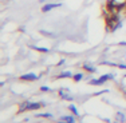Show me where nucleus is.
Wrapping results in <instances>:
<instances>
[{
	"mask_svg": "<svg viewBox=\"0 0 126 123\" xmlns=\"http://www.w3.org/2000/svg\"><path fill=\"white\" fill-rule=\"evenodd\" d=\"M73 76H74V75L70 72V71H64V72H62L61 75L58 76V78L61 79V78H73Z\"/></svg>",
	"mask_w": 126,
	"mask_h": 123,
	"instance_id": "nucleus-7",
	"label": "nucleus"
},
{
	"mask_svg": "<svg viewBox=\"0 0 126 123\" xmlns=\"http://www.w3.org/2000/svg\"><path fill=\"white\" fill-rule=\"evenodd\" d=\"M62 121H64V122H67V123H74V122H75L73 116H63Z\"/></svg>",
	"mask_w": 126,
	"mask_h": 123,
	"instance_id": "nucleus-11",
	"label": "nucleus"
},
{
	"mask_svg": "<svg viewBox=\"0 0 126 123\" xmlns=\"http://www.w3.org/2000/svg\"><path fill=\"white\" fill-rule=\"evenodd\" d=\"M31 48L39 51V52H48V48H42V47H36V45H31Z\"/></svg>",
	"mask_w": 126,
	"mask_h": 123,
	"instance_id": "nucleus-9",
	"label": "nucleus"
},
{
	"mask_svg": "<svg viewBox=\"0 0 126 123\" xmlns=\"http://www.w3.org/2000/svg\"><path fill=\"white\" fill-rule=\"evenodd\" d=\"M36 118H52V115L51 114H38Z\"/></svg>",
	"mask_w": 126,
	"mask_h": 123,
	"instance_id": "nucleus-13",
	"label": "nucleus"
},
{
	"mask_svg": "<svg viewBox=\"0 0 126 123\" xmlns=\"http://www.w3.org/2000/svg\"><path fill=\"white\" fill-rule=\"evenodd\" d=\"M83 68H85L86 71H87V72H95V71H97L95 67H93V66L87 64V63H86V64H83Z\"/></svg>",
	"mask_w": 126,
	"mask_h": 123,
	"instance_id": "nucleus-6",
	"label": "nucleus"
},
{
	"mask_svg": "<svg viewBox=\"0 0 126 123\" xmlns=\"http://www.w3.org/2000/svg\"><path fill=\"white\" fill-rule=\"evenodd\" d=\"M39 76L35 75V74H25V75H22L20 76V80H27V82H34L36 80Z\"/></svg>",
	"mask_w": 126,
	"mask_h": 123,
	"instance_id": "nucleus-3",
	"label": "nucleus"
},
{
	"mask_svg": "<svg viewBox=\"0 0 126 123\" xmlns=\"http://www.w3.org/2000/svg\"><path fill=\"white\" fill-rule=\"evenodd\" d=\"M61 3H51V4H44L42 7V11L43 12H48V11H51V10H54V8H58V7H61Z\"/></svg>",
	"mask_w": 126,
	"mask_h": 123,
	"instance_id": "nucleus-2",
	"label": "nucleus"
},
{
	"mask_svg": "<svg viewBox=\"0 0 126 123\" xmlns=\"http://www.w3.org/2000/svg\"><path fill=\"white\" fill-rule=\"evenodd\" d=\"M28 104H30L28 102L22 103V104H20V108H19V111H20V112H22V111H25V110H27V107H28Z\"/></svg>",
	"mask_w": 126,
	"mask_h": 123,
	"instance_id": "nucleus-10",
	"label": "nucleus"
},
{
	"mask_svg": "<svg viewBox=\"0 0 126 123\" xmlns=\"http://www.w3.org/2000/svg\"><path fill=\"white\" fill-rule=\"evenodd\" d=\"M117 116H118V121L119 122H124L125 121V116H124V114H122V112H118V114H117Z\"/></svg>",
	"mask_w": 126,
	"mask_h": 123,
	"instance_id": "nucleus-14",
	"label": "nucleus"
},
{
	"mask_svg": "<svg viewBox=\"0 0 126 123\" xmlns=\"http://www.w3.org/2000/svg\"><path fill=\"white\" fill-rule=\"evenodd\" d=\"M82 78H83V75H82V74H76V75H74L73 76V79L75 82H81L82 80Z\"/></svg>",
	"mask_w": 126,
	"mask_h": 123,
	"instance_id": "nucleus-12",
	"label": "nucleus"
},
{
	"mask_svg": "<svg viewBox=\"0 0 126 123\" xmlns=\"http://www.w3.org/2000/svg\"><path fill=\"white\" fill-rule=\"evenodd\" d=\"M117 67L122 68V70H126V64H117Z\"/></svg>",
	"mask_w": 126,
	"mask_h": 123,
	"instance_id": "nucleus-16",
	"label": "nucleus"
},
{
	"mask_svg": "<svg viewBox=\"0 0 126 123\" xmlns=\"http://www.w3.org/2000/svg\"><path fill=\"white\" fill-rule=\"evenodd\" d=\"M113 78H114L113 74H105V75H102L99 79H93V80L90 82V84H98V86H101V84H103L105 82L110 80V79H113Z\"/></svg>",
	"mask_w": 126,
	"mask_h": 123,
	"instance_id": "nucleus-1",
	"label": "nucleus"
},
{
	"mask_svg": "<svg viewBox=\"0 0 126 123\" xmlns=\"http://www.w3.org/2000/svg\"><path fill=\"white\" fill-rule=\"evenodd\" d=\"M40 90H42V91H50V88H48V87H46V86H42V87H40Z\"/></svg>",
	"mask_w": 126,
	"mask_h": 123,
	"instance_id": "nucleus-15",
	"label": "nucleus"
},
{
	"mask_svg": "<svg viewBox=\"0 0 126 123\" xmlns=\"http://www.w3.org/2000/svg\"><path fill=\"white\" fill-rule=\"evenodd\" d=\"M42 106H43V103H38V102L30 103V104H28V107H27V110H39Z\"/></svg>",
	"mask_w": 126,
	"mask_h": 123,
	"instance_id": "nucleus-4",
	"label": "nucleus"
},
{
	"mask_svg": "<svg viewBox=\"0 0 126 123\" xmlns=\"http://www.w3.org/2000/svg\"><path fill=\"white\" fill-rule=\"evenodd\" d=\"M59 95H61L63 99H66V101H74V98H73V96L67 95V94H66L63 90H61V91H59Z\"/></svg>",
	"mask_w": 126,
	"mask_h": 123,
	"instance_id": "nucleus-5",
	"label": "nucleus"
},
{
	"mask_svg": "<svg viewBox=\"0 0 126 123\" xmlns=\"http://www.w3.org/2000/svg\"><path fill=\"white\" fill-rule=\"evenodd\" d=\"M68 108H70V111H71V112H73L75 116H79V112H78V110H76V107H75L74 104H70V106H68Z\"/></svg>",
	"mask_w": 126,
	"mask_h": 123,
	"instance_id": "nucleus-8",
	"label": "nucleus"
}]
</instances>
